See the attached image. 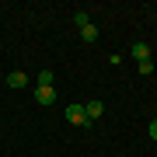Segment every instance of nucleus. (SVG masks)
Returning <instances> with one entry per match:
<instances>
[{
	"mask_svg": "<svg viewBox=\"0 0 157 157\" xmlns=\"http://www.w3.org/2000/svg\"><path fill=\"white\" fill-rule=\"evenodd\" d=\"M67 122H73V126H91L84 105H67Z\"/></svg>",
	"mask_w": 157,
	"mask_h": 157,
	"instance_id": "nucleus-1",
	"label": "nucleus"
},
{
	"mask_svg": "<svg viewBox=\"0 0 157 157\" xmlns=\"http://www.w3.org/2000/svg\"><path fill=\"white\" fill-rule=\"evenodd\" d=\"M129 56H133L136 63H147V59H150V45H147V42H133V49H129Z\"/></svg>",
	"mask_w": 157,
	"mask_h": 157,
	"instance_id": "nucleus-2",
	"label": "nucleus"
},
{
	"mask_svg": "<svg viewBox=\"0 0 157 157\" xmlns=\"http://www.w3.org/2000/svg\"><path fill=\"white\" fill-rule=\"evenodd\" d=\"M35 101L39 105H52L56 101V87H35Z\"/></svg>",
	"mask_w": 157,
	"mask_h": 157,
	"instance_id": "nucleus-3",
	"label": "nucleus"
},
{
	"mask_svg": "<svg viewBox=\"0 0 157 157\" xmlns=\"http://www.w3.org/2000/svg\"><path fill=\"white\" fill-rule=\"evenodd\" d=\"M84 112H87V119H101V115H105V105L94 98V101H87V105H84Z\"/></svg>",
	"mask_w": 157,
	"mask_h": 157,
	"instance_id": "nucleus-4",
	"label": "nucleus"
},
{
	"mask_svg": "<svg viewBox=\"0 0 157 157\" xmlns=\"http://www.w3.org/2000/svg\"><path fill=\"white\" fill-rule=\"evenodd\" d=\"M25 84H28V77H25L21 70H11V73H7V87H25Z\"/></svg>",
	"mask_w": 157,
	"mask_h": 157,
	"instance_id": "nucleus-5",
	"label": "nucleus"
},
{
	"mask_svg": "<svg viewBox=\"0 0 157 157\" xmlns=\"http://www.w3.org/2000/svg\"><path fill=\"white\" fill-rule=\"evenodd\" d=\"M52 80H56L52 70H39V87H52Z\"/></svg>",
	"mask_w": 157,
	"mask_h": 157,
	"instance_id": "nucleus-6",
	"label": "nucleus"
},
{
	"mask_svg": "<svg viewBox=\"0 0 157 157\" xmlns=\"http://www.w3.org/2000/svg\"><path fill=\"white\" fill-rule=\"evenodd\" d=\"M80 39H84V42H94V39H98V28H94V25H87V28H80Z\"/></svg>",
	"mask_w": 157,
	"mask_h": 157,
	"instance_id": "nucleus-7",
	"label": "nucleus"
},
{
	"mask_svg": "<svg viewBox=\"0 0 157 157\" xmlns=\"http://www.w3.org/2000/svg\"><path fill=\"white\" fill-rule=\"evenodd\" d=\"M73 21H77V28H87L91 17H87V11H77V14H73Z\"/></svg>",
	"mask_w": 157,
	"mask_h": 157,
	"instance_id": "nucleus-8",
	"label": "nucleus"
},
{
	"mask_svg": "<svg viewBox=\"0 0 157 157\" xmlns=\"http://www.w3.org/2000/svg\"><path fill=\"white\" fill-rule=\"evenodd\" d=\"M147 133H150V140H157V119L150 122V129H147Z\"/></svg>",
	"mask_w": 157,
	"mask_h": 157,
	"instance_id": "nucleus-9",
	"label": "nucleus"
}]
</instances>
